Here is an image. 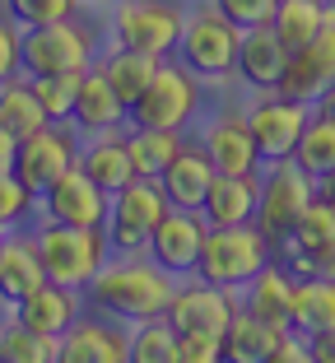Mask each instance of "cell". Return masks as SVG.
I'll use <instances>...</instances> for the list:
<instances>
[{"label":"cell","instance_id":"39","mask_svg":"<svg viewBox=\"0 0 335 363\" xmlns=\"http://www.w3.org/2000/svg\"><path fill=\"white\" fill-rule=\"evenodd\" d=\"M215 359H224V335L177 331V363H215Z\"/></svg>","mask_w":335,"mask_h":363},{"label":"cell","instance_id":"33","mask_svg":"<svg viewBox=\"0 0 335 363\" xmlns=\"http://www.w3.org/2000/svg\"><path fill=\"white\" fill-rule=\"evenodd\" d=\"M130 363H177V331L168 326V317H144L135 326V335L126 340Z\"/></svg>","mask_w":335,"mask_h":363},{"label":"cell","instance_id":"37","mask_svg":"<svg viewBox=\"0 0 335 363\" xmlns=\"http://www.w3.org/2000/svg\"><path fill=\"white\" fill-rule=\"evenodd\" d=\"M33 201H38V196H33L10 168H0V233H14L33 214Z\"/></svg>","mask_w":335,"mask_h":363},{"label":"cell","instance_id":"22","mask_svg":"<svg viewBox=\"0 0 335 363\" xmlns=\"http://www.w3.org/2000/svg\"><path fill=\"white\" fill-rule=\"evenodd\" d=\"M61 363H126V335L75 317L61 335Z\"/></svg>","mask_w":335,"mask_h":363},{"label":"cell","instance_id":"25","mask_svg":"<svg viewBox=\"0 0 335 363\" xmlns=\"http://www.w3.org/2000/svg\"><path fill=\"white\" fill-rule=\"evenodd\" d=\"M251 294H247V312L251 317H261L266 326H280V331H289V303H293V275L280 266V261H271L266 270H256V279H251Z\"/></svg>","mask_w":335,"mask_h":363},{"label":"cell","instance_id":"6","mask_svg":"<svg viewBox=\"0 0 335 363\" xmlns=\"http://www.w3.org/2000/svg\"><path fill=\"white\" fill-rule=\"evenodd\" d=\"M163 214H168V201H163L159 182L130 177L108 201V224H103V233H108L112 252H144L154 224H159Z\"/></svg>","mask_w":335,"mask_h":363},{"label":"cell","instance_id":"32","mask_svg":"<svg viewBox=\"0 0 335 363\" xmlns=\"http://www.w3.org/2000/svg\"><path fill=\"white\" fill-rule=\"evenodd\" d=\"M0 126L10 130L14 140H23L38 126H47V112H42V103L33 98L28 79H5V84H0Z\"/></svg>","mask_w":335,"mask_h":363},{"label":"cell","instance_id":"15","mask_svg":"<svg viewBox=\"0 0 335 363\" xmlns=\"http://www.w3.org/2000/svg\"><path fill=\"white\" fill-rule=\"evenodd\" d=\"M238 312V298H233V289H219L210 279H195L186 289H173V298L163 308L168 326L173 331H210V335H224V326L233 321Z\"/></svg>","mask_w":335,"mask_h":363},{"label":"cell","instance_id":"43","mask_svg":"<svg viewBox=\"0 0 335 363\" xmlns=\"http://www.w3.org/2000/svg\"><path fill=\"white\" fill-rule=\"evenodd\" d=\"M14 145H19V140L0 126V168H10V163H14Z\"/></svg>","mask_w":335,"mask_h":363},{"label":"cell","instance_id":"41","mask_svg":"<svg viewBox=\"0 0 335 363\" xmlns=\"http://www.w3.org/2000/svg\"><path fill=\"white\" fill-rule=\"evenodd\" d=\"M19 75V23L0 19V84Z\"/></svg>","mask_w":335,"mask_h":363},{"label":"cell","instance_id":"34","mask_svg":"<svg viewBox=\"0 0 335 363\" xmlns=\"http://www.w3.org/2000/svg\"><path fill=\"white\" fill-rule=\"evenodd\" d=\"M0 359H10V363H61V340L38 335V331H28V326L14 321L10 331L0 335Z\"/></svg>","mask_w":335,"mask_h":363},{"label":"cell","instance_id":"27","mask_svg":"<svg viewBox=\"0 0 335 363\" xmlns=\"http://www.w3.org/2000/svg\"><path fill=\"white\" fill-rule=\"evenodd\" d=\"M93 65H98V75H103L112 89H117V98H121L126 107L140 98V89L149 84L154 70H159V61H154V56L130 52V47H117V52H108L103 61H93Z\"/></svg>","mask_w":335,"mask_h":363},{"label":"cell","instance_id":"14","mask_svg":"<svg viewBox=\"0 0 335 363\" xmlns=\"http://www.w3.org/2000/svg\"><path fill=\"white\" fill-rule=\"evenodd\" d=\"M205 214L200 210H173L168 205V214H163L159 224H154L149 233V252L154 266L168 270V275H195V257H200V247H205Z\"/></svg>","mask_w":335,"mask_h":363},{"label":"cell","instance_id":"12","mask_svg":"<svg viewBox=\"0 0 335 363\" xmlns=\"http://www.w3.org/2000/svg\"><path fill=\"white\" fill-rule=\"evenodd\" d=\"M331 79H335V5L326 10V19H322L312 43L289 52V65H284L275 94L298 98V103H317V98L331 89Z\"/></svg>","mask_w":335,"mask_h":363},{"label":"cell","instance_id":"8","mask_svg":"<svg viewBox=\"0 0 335 363\" xmlns=\"http://www.w3.org/2000/svg\"><path fill=\"white\" fill-rule=\"evenodd\" d=\"M182 14L168 5V0H121L117 5V47L130 52H144L154 61H168L177 52V38H182Z\"/></svg>","mask_w":335,"mask_h":363},{"label":"cell","instance_id":"31","mask_svg":"<svg viewBox=\"0 0 335 363\" xmlns=\"http://www.w3.org/2000/svg\"><path fill=\"white\" fill-rule=\"evenodd\" d=\"M186 140L182 130H140L135 126V135L126 140V154H130V168H135V177H159L168 163H173V154L182 150Z\"/></svg>","mask_w":335,"mask_h":363},{"label":"cell","instance_id":"40","mask_svg":"<svg viewBox=\"0 0 335 363\" xmlns=\"http://www.w3.org/2000/svg\"><path fill=\"white\" fill-rule=\"evenodd\" d=\"M275 5H280V0H215V10L224 14V19H233L238 28H256V23H271Z\"/></svg>","mask_w":335,"mask_h":363},{"label":"cell","instance_id":"38","mask_svg":"<svg viewBox=\"0 0 335 363\" xmlns=\"http://www.w3.org/2000/svg\"><path fill=\"white\" fill-rule=\"evenodd\" d=\"M5 10L19 28H38V23H56V19H75L79 0H5Z\"/></svg>","mask_w":335,"mask_h":363},{"label":"cell","instance_id":"10","mask_svg":"<svg viewBox=\"0 0 335 363\" xmlns=\"http://www.w3.org/2000/svg\"><path fill=\"white\" fill-rule=\"evenodd\" d=\"M312 196H317L312 191V177H307L298 163H293V159L275 163L271 177L261 182V201H256V219H251V224L271 238V242H284V238L293 233L298 214L307 210Z\"/></svg>","mask_w":335,"mask_h":363},{"label":"cell","instance_id":"46","mask_svg":"<svg viewBox=\"0 0 335 363\" xmlns=\"http://www.w3.org/2000/svg\"><path fill=\"white\" fill-rule=\"evenodd\" d=\"M331 5H335V0H331Z\"/></svg>","mask_w":335,"mask_h":363},{"label":"cell","instance_id":"16","mask_svg":"<svg viewBox=\"0 0 335 363\" xmlns=\"http://www.w3.org/2000/svg\"><path fill=\"white\" fill-rule=\"evenodd\" d=\"M256 201H261V177L256 172H215L200 214H205L210 228L251 224V219H256Z\"/></svg>","mask_w":335,"mask_h":363},{"label":"cell","instance_id":"1","mask_svg":"<svg viewBox=\"0 0 335 363\" xmlns=\"http://www.w3.org/2000/svg\"><path fill=\"white\" fill-rule=\"evenodd\" d=\"M89 298L121 321H144L163 317V308L173 298V279L154 261H108L89 279Z\"/></svg>","mask_w":335,"mask_h":363},{"label":"cell","instance_id":"29","mask_svg":"<svg viewBox=\"0 0 335 363\" xmlns=\"http://www.w3.org/2000/svg\"><path fill=\"white\" fill-rule=\"evenodd\" d=\"M322 19H326L322 0H280L275 14H271V28H275V38H280L289 52H298V47H307L317 38Z\"/></svg>","mask_w":335,"mask_h":363},{"label":"cell","instance_id":"45","mask_svg":"<svg viewBox=\"0 0 335 363\" xmlns=\"http://www.w3.org/2000/svg\"><path fill=\"white\" fill-rule=\"evenodd\" d=\"M322 98H326V112H335V79H331V89H326Z\"/></svg>","mask_w":335,"mask_h":363},{"label":"cell","instance_id":"9","mask_svg":"<svg viewBox=\"0 0 335 363\" xmlns=\"http://www.w3.org/2000/svg\"><path fill=\"white\" fill-rule=\"evenodd\" d=\"M79 163V150H75V135L65 130V121H47V126L28 130V135L14 145V163L10 172L28 186L33 196H42L65 168Z\"/></svg>","mask_w":335,"mask_h":363},{"label":"cell","instance_id":"30","mask_svg":"<svg viewBox=\"0 0 335 363\" xmlns=\"http://www.w3.org/2000/svg\"><path fill=\"white\" fill-rule=\"evenodd\" d=\"M79 168H84L108 196L121 191V186L135 177V168H130V154H126V140H93V145L79 154Z\"/></svg>","mask_w":335,"mask_h":363},{"label":"cell","instance_id":"21","mask_svg":"<svg viewBox=\"0 0 335 363\" xmlns=\"http://www.w3.org/2000/svg\"><path fill=\"white\" fill-rule=\"evenodd\" d=\"M200 150L215 163V172H256L261 168L256 140H251L247 121H238V117H219L215 126L200 135Z\"/></svg>","mask_w":335,"mask_h":363},{"label":"cell","instance_id":"36","mask_svg":"<svg viewBox=\"0 0 335 363\" xmlns=\"http://www.w3.org/2000/svg\"><path fill=\"white\" fill-rule=\"evenodd\" d=\"M326 238H335V205L326 201V196H312V201H307V210L298 214V224H293L289 242L317 247V242H326Z\"/></svg>","mask_w":335,"mask_h":363},{"label":"cell","instance_id":"20","mask_svg":"<svg viewBox=\"0 0 335 363\" xmlns=\"http://www.w3.org/2000/svg\"><path fill=\"white\" fill-rule=\"evenodd\" d=\"M121 121H126V103L117 98V89L98 75V65H93V70H84V75H79V94H75L70 126L89 130V135H108V130L121 126Z\"/></svg>","mask_w":335,"mask_h":363},{"label":"cell","instance_id":"18","mask_svg":"<svg viewBox=\"0 0 335 363\" xmlns=\"http://www.w3.org/2000/svg\"><path fill=\"white\" fill-rule=\"evenodd\" d=\"M289 65V47L275 38L271 23H256V28H242V43H238V61H233V75H242V84L251 89H275Z\"/></svg>","mask_w":335,"mask_h":363},{"label":"cell","instance_id":"4","mask_svg":"<svg viewBox=\"0 0 335 363\" xmlns=\"http://www.w3.org/2000/svg\"><path fill=\"white\" fill-rule=\"evenodd\" d=\"M19 70L23 75H84V70H93V33L75 19L23 28Z\"/></svg>","mask_w":335,"mask_h":363},{"label":"cell","instance_id":"11","mask_svg":"<svg viewBox=\"0 0 335 363\" xmlns=\"http://www.w3.org/2000/svg\"><path fill=\"white\" fill-rule=\"evenodd\" d=\"M307 103H298V98H284L275 94V89H266L261 94V103L251 107V117H247V130L251 140H256V154L266 163H284L293 159V150H298V135H303L307 126Z\"/></svg>","mask_w":335,"mask_h":363},{"label":"cell","instance_id":"3","mask_svg":"<svg viewBox=\"0 0 335 363\" xmlns=\"http://www.w3.org/2000/svg\"><path fill=\"white\" fill-rule=\"evenodd\" d=\"M271 266V238L256 224H233V228H210L205 247L195 257V275L219 289H247L256 270Z\"/></svg>","mask_w":335,"mask_h":363},{"label":"cell","instance_id":"44","mask_svg":"<svg viewBox=\"0 0 335 363\" xmlns=\"http://www.w3.org/2000/svg\"><path fill=\"white\" fill-rule=\"evenodd\" d=\"M322 196L335 205V172H326V177H322Z\"/></svg>","mask_w":335,"mask_h":363},{"label":"cell","instance_id":"47","mask_svg":"<svg viewBox=\"0 0 335 363\" xmlns=\"http://www.w3.org/2000/svg\"><path fill=\"white\" fill-rule=\"evenodd\" d=\"M0 238H5V233H0Z\"/></svg>","mask_w":335,"mask_h":363},{"label":"cell","instance_id":"23","mask_svg":"<svg viewBox=\"0 0 335 363\" xmlns=\"http://www.w3.org/2000/svg\"><path fill=\"white\" fill-rule=\"evenodd\" d=\"M335 326V279L303 275L293 279V303H289V331L293 335H312Z\"/></svg>","mask_w":335,"mask_h":363},{"label":"cell","instance_id":"26","mask_svg":"<svg viewBox=\"0 0 335 363\" xmlns=\"http://www.w3.org/2000/svg\"><path fill=\"white\" fill-rule=\"evenodd\" d=\"M280 326H266L251 312H233V321L224 326V359L233 363H271L275 345H280Z\"/></svg>","mask_w":335,"mask_h":363},{"label":"cell","instance_id":"5","mask_svg":"<svg viewBox=\"0 0 335 363\" xmlns=\"http://www.w3.org/2000/svg\"><path fill=\"white\" fill-rule=\"evenodd\" d=\"M195 103H200V94H195L191 70L159 61L154 79L140 89V98L126 107V121L140 126V130H182L186 121L195 117Z\"/></svg>","mask_w":335,"mask_h":363},{"label":"cell","instance_id":"28","mask_svg":"<svg viewBox=\"0 0 335 363\" xmlns=\"http://www.w3.org/2000/svg\"><path fill=\"white\" fill-rule=\"evenodd\" d=\"M293 163L312 182H322L326 172H335V112L307 117L303 135H298V150H293Z\"/></svg>","mask_w":335,"mask_h":363},{"label":"cell","instance_id":"2","mask_svg":"<svg viewBox=\"0 0 335 363\" xmlns=\"http://www.w3.org/2000/svg\"><path fill=\"white\" fill-rule=\"evenodd\" d=\"M33 247H38V261H42V279L75 289V294L89 289V279L112 257V242L103 228H70V224H52V219L33 238Z\"/></svg>","mask_w":335,"mask_h":363},{"label":"cell","instance_id":"7","mask_svg":"<svg viewBox=\"0 0 335 363\" xmlns=\"http://www.w3.org/2000/svg\"><path fill=\"white\" fill-rule=\"evenodd\" d=\"M238 43L242 28L233 19H224L219 10L191 14L182 23V38H177V52H182V65L200 79H224L233 75V61H238Z\"/></svg>","mask_w":335,"mask_h":363},{"label":"cell","instance_id":"42","mask_svg":"<svg viewBox=\"0 0 335 363\" xmlns=\"http://www.w3.org/2000/svg\"><path fill=\"white\" fill-rule=\"evenodd\" d=\"M307 359L335 363V326H326V331H312V335H307Z\"/></svg>","mask_w":335,"mask_h":363},{"label":"cell","instance_id":"35","mask_svg":"<svg viewBox=\"0 0 335 363\" xmlns=\"http://www.w3.org/2000/svg\"><path fill=\"white\" fill-rule=\"evenodd\" d=\"M33 98L42 103L47 121H65L70 126V112H75V94H79V75H28Z\"/></svg>","mask_w":335,"mask_h":363},{"label":"cell","instance_id":"13","mask_svg":"<svg viewBox=\"0 0 335 363\" xmlns=\"http://www.w3.org/2000/svg\"><path fill=\"white\" fill-rule=\"evenodd\" d=\"M38 201H42V210H47V219H52V224L103 228V224H108V201H112V196L75 163V168H65L61 177H56L52 186L38 196Z\"/></svg>","mask_w":335,"mask_h":363},{"label":"cell","instance_id":"17","mask_svg":"<svg viewBox=\"0 0 335 363\" xmlns=\"http://www.w3.org/2000/svg\"><path fill=\"white\" fill-rule=\"evenodd\" d=\"M154 182H159L163 201L173 205V210H200L210 182H215V163L205 159L200 145H182V150L173 154V163H168Z\"/></svg>","mask_w":335,"mask_h":363},{"label":"cell","instance_id":"19","mask_svg":"<svg viewBox=\"0 0 335 363\" xmlns=\"http://www.w3.org/2000/svg\"><path fill=\"white\" fill-rule=\"evenodd\" d=\"M75 312H79V294H75V289L52 284V279H42L28 298L14 303L19 326H28V331H38V335H52V340L65 335V326L75 321Z\"/></svg>","mask_w":335,"mask_h":363},{"label":"cell","instance_id":"24","mask_svg":"<svg viewBox=\"0 0 335 363\" xmlns=\"http://www.w3.org/2000/svg\"><path fill=\"white\" fill-rule=\"evenodd\" d=\"M42 284V261H38V247L23 242V238H0V303H19L28 298L33 289Z\"/></svg>","mask_w":335,"mask_h":363}]
</instances>
